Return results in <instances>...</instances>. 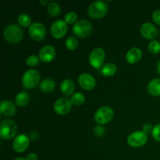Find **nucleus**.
Listing matches in <instances>:
<instances>
[{
    "label": "nucleus",
    "instance_id": "nucleus-27",
    "mask_svg": "<svg viewBox=\"0 0 160 160\" xmlns=\"http://www.w3.org/2000/svg\"><path fill=\"white\" fill-rule=\"evenodd\" d=\"M40 62V59L36 55H31L26 59V64L30 67H37Z\"/></svg>",
    "mask_w": 160,
    "mask_h": 160
},
{
    "label": "nucleus",
    "instance_id": "nucleus-35",
    "mask_svg": "<svg viewBox=\"0 0 160 160\" xmlns=\"http://www.w3.org/2000/svg\"><path fill=\"white\" fill-rule=\"evenodd\" d=\"M39 3H40L42 6H46V5L49 4L47 0H40V1H39Z\"/></svg>",
    "mask_w": 160,
    "mask_h": 160
},
{
    "label": "nucleus",
    "instance_id": "nucleus-17",
    "mask_svg": "<svg viewBox=\"0 0 160 160\" xmlns=\"http://www.w3.org/2000/svg\"><path fill=\"white\" fill-rule=\"evenodd\" d=\"M142 56V52L139 48H131L126 55V60L130 64H135L140 61Z\"/></svg>",
    "mask_w": 160,
    "mask_h": 160
},
{
    "label": "nucleus",
    "instance_id": "nucleus-29",
    "mask_svg": "<svg viewBox=\"0 0 160 160\" xmlns=\"http://www.w3.org/2000/svg\"><path fill=\"white\" fill-rule=\"evenodd\" d=\"M148 50L152 54H157L160 52V42L158 41H152L148 44Z\"/></svg>",
    "mask_w": 160,
    "mask_h": 160
},
{
    "label": "nucleus",
    "instance_id": "nucleus-32",
    "mask_svg": "<svg viewBox=\"0 0 160 160\" xmlns=\"http://www.w3.org/2000/svg\"><path fill=\"white\" fill-rule=\"evenodd\" d=\"M152 20L157 25L160 26V9L155 10L152 13Z\"/></svg>",
    "mask_w": 160,
    "mask_h": 160
},
{
    "label": "nucleus",
    "instance_id": "nucleus-20",
    "mask_svg": "<svg viewBox=\"0 0 160 160\" xmlns=\"http://www.w3.org/2000/svg\"><path fill=\"white\" fill-rule=\"evenodd\" d=\"M55 86H56V83H55L54 80L51 79V78H45L41 82L39 87H40L42 92L49 93L54 90Z\"/></svg>",
    "mask_w": 160,
    "mask_h": 160
},
{
    "label": "nucleus",
    "instance_id": "nucleus-5",
    "mask_svg": "<svg viewBox=\"0 0 160 160\" xmlns=\"http://www.w3.org/2000/svg\"><path fill=\"white\" fill-rule=\"evenodd\" d=\"M114 111L109 106H102L95 112L94 119L98 124H106L112 120Z\"/></svg>",
    "mask_w": 160,
    "mask_h": 160
},
{
    "label": "nucleus",
    "instance_id": "nucleus-12",
    "mask_svg": "<svg viewBox=\"0 0 160 160\" xmlns=\"http://www.w3.org/2000/svg\"><path fill=\"white\" fill-rule=\"evenodd\" d=\"M72 102L67 98H60L56 100L54 103V110L59 115L67 114L72 108Z\"/></svg>",
    "mask_w": 160,
    "mask_h": 160
},
{
    "label": "nucleus",
    "instance_id": "nucleus-18",
    "mask_svg": "<svg viewBox=\"0 0 160 160\" xmlns=\"http://www.w3.org/2000/svg\"><path fill=\"white\" fill-rule=\"evenodd\" d=\"M75 90V85L73 81L70 79H65L62 81L60 84V91L63 95L67 96L73 95Z\"/></svg>",
    "mask_w": 160,
    "mask_h": 160
},
{
    "label": "nucleus",
    "instance_id": "nucleus-15",
    "mask_svg": "<svg viewBox=\"0 0 160 160\" xmlns=\"http://www.w3.org/2000/svg\"><path fill=\"white\" fill-rule=\"evenodd\" d=\"M141 34L142 37L148 40H152L157 35V29L151 23H145L141 27Z\"/></svg>",
    "mask_w": 160,
    "mask_h": 160
},
{
    "label": "nucleus",
    "instance_id": "nucleus-23",
    "mask_svg": "<svg viewBox=\"0 0 160 160\" xmlns=\"http://www.w3.org/2000/svg\"><path fill=\"white\" fill-rule=\"evenodd\" d=\"M61 12V7L57 2H50L48 5V12L51 17H57Z\"/></svg>",
    "mask_w": 160,
    "mask_h": 160
},
{
    "label": "nucleus",
    "instance_id": "nucleus-11",
    "mask_svg": "<svg viewBox=\"0 0 160 160\" xmlns=\"http://www.w3.org/2000/svg\"><path fill=\"white\" fill-rule=\"evenodd\" d=\"M30 144V138L27 134H20L14 138L12 148L16 152L22 153L28 149Z\"/></svg>",
    "mask_w": 160,
    "mask_h": 160
},
{
    "label": "nucleus",
    "instance_id": "nucleus-30",
    "mask_svg": "<svg viewBox=\"0 0 160 160\" xmlns=\"http://www.w3.org/2000/svg\"><path fill=\"white\" fill-rule=\"evenodd\" d=\"M152 135L153 138H154L155 140H156L157 142H160V123L156 124V126L153 128Z\"/></svg>",
    "mask_w": 160,
    "mask_h": 160
},
{
    "label": "nucleus",
    "instance_id": "nucleus-31",
    "mask_svg": "<svg viewBox=\"0 0 160 160\" xmlns=\"http://www.w3.org/2000/svg\"><path fill=\"white\" fill-rule=\"evenodd\" d=\"M94 133H95V134L97 137H102V136L104 135L105 133H106V130H105V128H103L102 126L98 125V126L95 127V129H94Z\"/></svg>",
    "mask_w": 160,
    "mask_h": 160
},
{
    "label": "nucleus",
    "instance_id": "nucleus-8",
    "mask_svg": "<svg viewBox=\"0 0 160 160\" xmlns=\"http://www.w3.org/2000/svg\"><path fill=\"white\" fill-rule=\"evenodd\" d=\"M148 142V136L143 131H137L131 133L128 137V143L130 146L134 148H139Z\"/></svg>",
    "mask_w": 160,
    "mask_h": 160
},
{
    "label": "nucleus",
    "instance_id": "nucleus-10",
    "mask_svg": "<svg viewBox=\"0 0 160 160\" xmlns=\"http://www.w3.org/2000/svg\"><path fill=\"white\" fill-rule=\"evenodd\" d=\"M68 26L64 20H58L52 24L50 32L52 36L56 39H60L67 34Z\"/></svg>",
    "mask_w": 160,
    "mask_h": 160
},
{
    "label": "nucleus",
    "instance_id": "nucleus-26",
    "mask_svg": "<svg viewBox=\"0 0 160 160\" xmlns=\"http://www.w3.org/2000/svg\"><path fill=\"white\" fill-rule=\"evenodd\" d=\"M66 47L68 50H70V51H73V50L76 49L78 46V39L75 37H69L68 38L66 41Z\"/></svg>",
    "mask_w": 160,
    "mask_h": 160
},
{
    "label": "nucleus",
    "instance_id": "nucleus-36",
    "mask_svg": "<svg viewBox=\"0 0 160 160\" xmlns=\"http://www.w3.org/2000/svg\"><path fill=\"white\" fill-rule=\"evenodd\" d=\"M157 71H158V73H159V74L160 75V61L158 62V64H157Z\"/></svg>",
    "mask_w": 160,
    "mask_h": 160
},
{
    "label": "nucleus",
    "instance_id": "nucleus-3",
    "mask_svg": "<svg viewBox=\"0 0 160 160\" xmlns=\"http://www.w3.org/2000/svg\"><path fill=\"white\" fill-rule=\"evenodd\" d=\"M108 12V6L106 2L96 1L92 2L88 9V14L93 19H101Z\"/></svg>",
    "mask_w": 160,
    "mask_h": 160
},
{
    "label": "nucleus",
    "instance_id": "nucleus-13",
    "mask_svg": "<svg viewBox=\"0 0 160 160\" xmlns=\"http://www.w3.org/2000/svg\"><path fill=\"white\" fill-rule=\"evenodd\" d=\"M56 56V48L52 45H45L41 48L38 57L42 62H50Z\"/></svg>",
    "mask_w": 160,
    "mask_h": 160
},
{
    "label": "nucleus",
    "instance_id": "nucleus-16",
    "mask_svg": "<svg viewBox=\"0 0 160 160\" xmlns=\"http://www.w3.org/2000/svg\"><path fill=\"white\" fill-rule=\"evenodd\" d=\"M17 112V107L12 102L3 100L0 104V113L4 117H12Z\"/></svg>",
    "mask_w": 160,
    "mask_h": 160
},
{
    "label": "nucleus",
    "instance_id": "nucleus-25",
    "mask_svg": "<svg viewBox=\"0 0 160 160\" xmlns=\"http://www.w3.org/2000/svg\"><path fill=\"white\" fill-rule=\"evenodd\" d=\"M19 24L23 28H28V27L31 26V18L30 16H28L26 13H22L20 14L17 19Z\"/></svg>",
    "mask_w": 160,
    "mask_h": 160
},
{
    "label": "nucleus",
    "instance_id": "nucleus-21",
    "mask_svg": "<svg viewBox=\"0 0 160 160\" xmlns=\"http://www.w3.org/2000/svg\"><path fill=\"white\" fill-rule=\"evenodd\" d=\"M101 73L105 77H112L116 74L117 71V66L112 62H109L103 66L100 70Z\"/></svg>",
    "mask_w": 160,
    "mask_h": 160
},
{
    "label": "nucleus",
    "instance_id": "nucleus-9",
    "mask_svg": "<svg viewBox=\"0 0 160 160\" xmlns=\"http://www.w3.org/2000/svg\"><path fill=\"white\" fill-rule=\"evenodd\" d=\"M28 33L29 35L33 40L36 42H41L43 40L45 37V28L42 23L35 22L31 23V26L28 28Z\"/></svg>",
    "mask_w": 160,
    "mask_h": 160
},
{
    "label": "nucleus",
    "instance_id": "nucleus-1",
    "mask_svg": "<svg viewBox=\"0 0 160 160\" xmlns=\"http://www.w3.org/2000/svg\"><path fill=\"white\" fill-rule=\"evenodd\" d=\"M3 36L9 43L17 44L23 39V31L18 25L9 24L4 29Z\"/></svg>",
    "mask_w": 160,
    "mask_h": 160
},
{
    "label": "nucleus",
    "instance_id": "nucleus-14",
    "mask_svg": "<svg viewBox=\"0 0 160 160\" xmlns=\"http://www.w3.org/2000/svg\"><path fill=\"white\" fill-rule=\"evenodd\" d=\"M78 82H79L80 86L83 89L87 91H91L95 88L96 85V81H95V78L90 73H84L81 74L78 78Z\"/></svg>",
    "mask_w": 160,
    "mask_h": 160
},
{
    "label": "nucleus",
    "instance_id": "nucleus-33",
    "mask_svg": "<svg viewBox=\"0 0 160 160\" xmlns=\"http://www.w3.org/2000/svg\"><path fill=\"white\" fill-rule=\"evenodd\" d=\"M142 131L145 133L146 134H149V133H152L153 131V128L152 126V124L150 123H145V125L143 126V130Z\"/></svg>",
    "mask_w": 160,
    "mask_h": 160
},
{
    "label": "nucleus",
    "instance_id": "nucleus-34",
    "mask_svg": "<svg viewBox=\"0 0 160 160\" xmlns=\"http://www.w3.org/2000/svg\"><path fill=\"white\" fill-rule=\"evenodd\" d=\"M27 160H38V156L36 153L31 152L26 157Z\"/></svg>",
    "mask_w": 160,
    "mask_h": 160
},
{
    "label": "nucleus",
    "instance_id": "nucleus-22",
    "mask_svg": "<svg viewBox=\"0 0 160 160\" xmlns=\"http://www.w3.org/2000/svg\"><path fill=\"white\" fill-rule=\"evenodd\" d=\"M30 102V96L28 92H21L16 96V104L19 107H25Z\"/></svg>",
    "mask_w": 160,
    "mask_h": 160
},
{
    "label": "nucleus",
    "instance_id": "nucleus-28",
    "mask_svg": "<svg viewBox=\"0 0 160 160\" xmlns=\"http://www.w3.org/2000/svg\"><path fill=\"white\" fill-rule=\"evenodd\" d=\"M77 20H78V15L76 12H69L66 14L65 18H64V21L67 23V24H73V23H77Z\"/></svg>",
    "mask_w": 160,
    "mask_h": 160
},
{
    "label": "nucleus",
    "instance_id": "nucleus-4",
    "mask_svg": "<svg viewBox=\"0 0 160 160\" xmlns=\"http://www.w3.org/2000/svg\"><path fill=\"white\" fill-rule=\"evenodd\" d=\"M40 81V73L38 70H28L23 73L22 78V85L27 89H31L35 88Z\"/></svg>",
    "mask_w": 160,
    "mask_h": 160
},
{
    "label": "nucleus",
    "instance_id": "nucleus-7",
    "mask_svg": "<svg viewBox=\"0 0 160 160\" xmlns=\"http://www.w3.org/2000/svg\"><path fill=\"white\" fill-rule=\"evenodd\" d=\"M106 57L105 51L101 48H95L89 55L88 61L90 65L95 69H101Z\"/></svg>",
    "mask_w": 160,
    "mask_h": 160
},
{
    "label": "nucleus",
    "instance_id": "nucleus-2",
    "mask_svg": "<svg viewBox=\"0 0 160 160\" xmlns=\"http://www.w3.org/2000/svg\"><path fill=\"white\" fill-rule=\"evenodd\" d=\"M17 133V126L15 122L11 120H2L0 123V137L3 140H10Z\"/></svg>",
    "mask_w": 160,
    "mask_h": 160
},
{
    "label": "nucleus",
    "instance_id": "nucleus-19",
    "mask_svg": "<svg viewBox=\"0 0 160 160\" xmlns=\"http://www.w3.org/2000/svg\"><path fill=\"white\" fill-rule=\"evenodd\" d=\"M147 90L151 95L160 96V78L152 80L147 85Z\"/></svg>",
    "mask_w": 160,
    "mask_h": 160
},
{
    "label": "nucleus",
    "instance_id": "nucleus-6",
    "mask_svg": "<svg viewBox=\"0 0 160 160\" xmlns=\"http://www.w3.org/2000/svg\"><path fill=\"white\" fill-rule=\"evenodd\" d=\"M92 31V25L88 20H78L73 27V32L77 37L84 38L90 35Z\"/></svg>",
    "mask_w": 160,
    "mask_h": 160
},
{
    "label": "nucleus",
    "instance_id": "nucleus-37",
    "mask_svg": "<svg viewBox=\"0 0 160 160\" xmlns=\"http://www.w3.org/2000/svg\"><path fill=\"white\" fill-rule=\"evenodd\" d=\"M13 160H27L26 159H24V158H22V157H18V158H16L15 159Z\"/></svg>",
    "mask_w": 160,
    "mask_h": 160
},
{
    "label": "nucleus",
    "instance_id": "nucleus-24",
    "mask_svg": "<svg viewBox=\"0 0 160 160\" xmlns=\"http://www.w3.org/2000/svg\"><path fill=\"white\" fill-rule=\"evenodd\" d=\"M72 104L76 106H80L85 101V97L81 92H75L70 98Z\"/></svg>",
    "mask_w": 160,
    "mask_h": 160
}]
</instances>
